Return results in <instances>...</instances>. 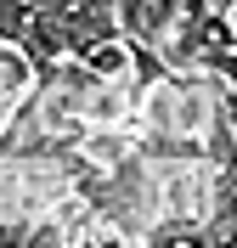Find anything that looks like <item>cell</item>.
I'll list each match as a JSON object with an SVG mask.
<instances>
[{
    "instance_id": "4",
    "label": "cell",
    "mask_w": 237,
    "mask_h": 248,
    "mask_svg": "<svg viewBox=\"0 0 237 248\" xmlns=\"http://www.w3.org/2000/svg\"><path fill=\"white\" fill-rule=\"evenodd\" d=\"M209 6H215V12H237V0H209Z\"/></svg>"
},
{
    "instance_id": "3",
    "label": "cell",
    "mask_w": 237,
    "mask_h": 248,
    "mask_svg": "<svg viewBox=\"0 0 237 248\" xmlns=\"http://www.w3.org/2000/svg\"><path fill=\"white\" fill-rule=\"evenodd\" d=\"M29 17H34V0H0V40H23V29H29Z\"/></svg>"
},
{
    "instance_id": "2",
    "label": "cell",
    "mask_w": 237,
    "mask_h": 248,
    "mask_svg": "<svg viewBox=\"0 0 237 248\" xmlns=\"http://www.w3.org/2000/svg\"><path fill=\"white\" fill-rule=\"evenodd\" d=\"M34 85V62L23 57V51L12 46V40H0V102L12 108V102H23Z\"/></svg>"
},
{
    "instance_id": "1",
    "label": "cell",
    "mask_w": 237,
    "mask_h": 248,
    "mask_svg": "<svg viewBox=\"0 0 237 248\" xmlns=\"http://www.w3.org/2000/svg\"><path fill=\"white\" fill-rule=\"evenodd\" d=\"M113 17H119V34L130 46L158 51L170 40L175 17H181V0H113Z\"/></svg>"
}]
</instances>
